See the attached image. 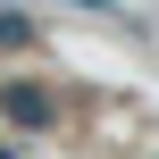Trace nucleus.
Segmentation results:
<instances>
[{
  "mask_svg": "<svg viewBox=\"0 0 159 159\" xmlns=\"http://www.w3.org/2000/svg\"><path fill=\"white\" fill-rule=\"evenodd\" d=\"M0 109H8L17 126H34V134L50 126V92H34V84H8V92H0Z\"/></svg>",
  "mask_w": 159,
  "mask_h": 159,
  "instance_id": "f257e3e1",
  "label": "nucleus"
},
{
  "mask_svg": "<svg viewBox=\"0 0 159 159\" xmlns=\"http://www.w3.org/2000/svg\"><path fill=\"white\" fill-rule=\"evenodd\" d=\"M17 42H34V25L25 17H0V50H17Z\"/></svg>",
  "mask_w": 159,
  "mask_h": 159,
  "instance_id": "f03ea898",
  "label": "nucleus"
}]
</instances>
